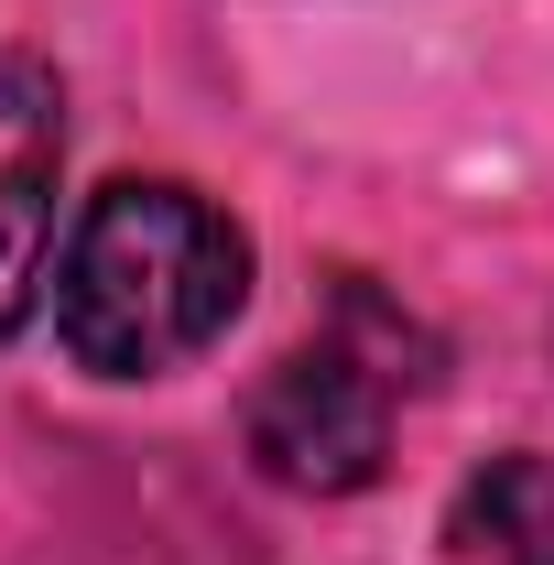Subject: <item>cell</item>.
<instances>
[{
    "label": "cell",
    "instance_id": "7a4b0ae2",
    "mask_svg": "<svg viewBox=\"0 0 554 565\" xmlns=\"http://www.w3.org/2000/svg\"><path fill=\"white\" fill-rule=\"evenodd\" d=\"M251 457L273 490L305 500L370 490L392 457V370H370L359 349H294L251 392Z\"/></svg>",
    "mask_w": 554,
    "mask_h": 565
},
{
    "label": "cell",
    "instance_id": "277c9868",
    "mask_svg": "<svg viewBox=\"0 0 554 565\" xmlns=\"http://www.w3.org/2000/svg\"><path fill=\"white\" fill-rule=\"evenodd\" d=\"M511 565H554V490L522 511V533H511Z\"/></svg>",
    "mask_w": 554,
    "mask_h": 565
},
{
    "label": "cell",
    "instance_id": "3957f363",
    "mask_svg": "<svg viewBox=\"0 0 554 565\" xmlns=\"http://www.w3.org/2000/svg\"><path fill=\"white\" fill-rule=\"evenodd\" d=\"M55 185H66V98L55 76L0 55V338L33 316L55 262Z\"/></svg>",
    "mask_w": 554,
    "mask_h": 565
},
{
    "label": "cell",
    "instance_id": "6da1fadb",
    "mask_svg": "<svg viewBox=\"0 0 554 565\" xmlns=\"http://www.w3.org/2000/svg\"><path fill=\"white\" fill-rule=\"evenodd\" d=\"M251 294L239 217L196 185H109L55 250V338L98 381H163Z\"/></svg>",
    "mask_w": 554,
    "mask_h": 565
}]
</instances>
